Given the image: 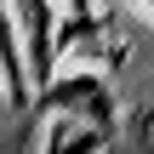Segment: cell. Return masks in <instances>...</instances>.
<instances>
[{"label": "cell", "mask_w": 154, "mask_h": 154, "mask_svg": "<svg viewBox=\"0 0 154 154\" xmlns=\"http://www.w3.org/2000/svg\"><path fill=\"white\" fill-rule=\"evenodd\" d=\"M34 109H63V114H74V120H91V126H103V131L114 126V97H109V86H103V74H97V69L63 74V80L51 74Z\"/></svg>", "instance_id": "obj_1"}, {"label": "cell", "mask_w": 154, "mask_h": 154, "mask_svg": "<svg viewBox=\"0 0 154 154\" xmlns=\"http://www.w3.org/2000/svg\"><path fill=\"white\" fill-rule=\"evenodd\" d=\"M126 11H131V17H149V23H154V0H126Z\"/></svg>", "instance_id": "obj_2"}]
</instances>
